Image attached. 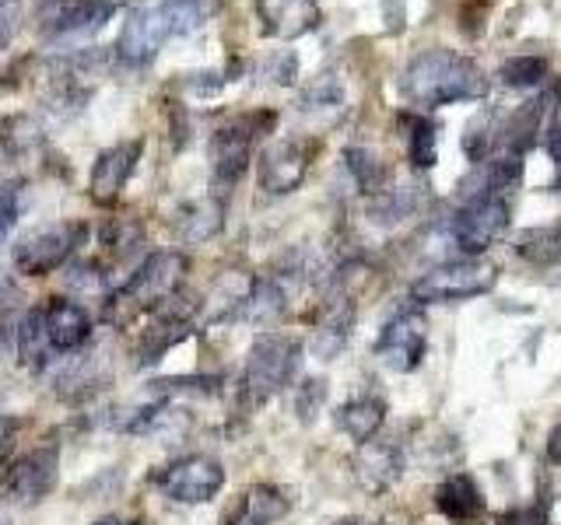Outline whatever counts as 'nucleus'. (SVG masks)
<instances>
[{
	"label": "nucleus",
	"instance_id": "4468645a",
	"mask_svg": "<svg viewBox=\"0 0 561 525\" xmlns=\"http://www.w3.org/2000/svg\"><path fill=\"white\" fill-rule=\"evenodd\" d=\"M140 162V140H119V144L105 148L95 165H92V179H88V192L99 207H113L119 200L123 186L130 183V175Z\"/></svg>",
	"mask_w": 561,
	"mask_h": 525
},
{
	"label": "nucleus",
	"instance_id": "0eeeda50",
	"mask_svg": "<svg viewBox=\"0 0 561 525\" xmlns=\"http://www.w3.org/2000/svg\"><path fill=\"white\" fill-rule=\"evenodd\" d=\"M428 354V319L421 305L397 308L376 337V358L397 375H411Z\"/></svg>",
	"mask_w": 561,
	"mask_h": 525
},
{
	"label": "nucleus",
	"instance_id": "9d476101",
	"mask_svg": "<svg viewBox=\"0 0 561 525\" xmlns=\"http://www.w3.org/2000/svg\"><path fill=\"white\" fill-rule=\"evenodd\" d=\"M186 273V259L180 253H151L140 267L127 277V284L116 291V302L158 308L180 291V280Z\"/></svg>",
	"mask_w": 561,
	"mask_h": 525
},
{
	"label": "nucleus",
	"instance_id": "c756f323",
	"mask_svg": "<svg viewBox=\"0 0 561 525\" xmlns=\"http://www.w3.org/2000/svg\"><path fill=\"white\" fill-rule=\"evenodd\" d=\"M327 393H330V385L323 378H306L302 385H298V393H295V413L302 420H312L316 413L323 410Z\"/></svg>",
	"mask_w": 561,
	"mask_h": 525
},
{
	"label": "nucleus",
	"instance_id": "6ab92c4d",
	"mask_svg": "<svg viewBox=\"0 0 561 525\" xmlns=\"http://www.w3.org/2000/svg\"><path fill=\"white\" fill-rule=\"evenodd\" d=\"M285 312H288V294H285V288H280V280L277 277H260L250 284V291H245L236 302L232 319L250 323L256 329H274L280 319H285Z\"/></svg>",
	"mask_w": 561,
	"mask_h": 525
},
{
	"label": "nucleus",
	"instance_id": "e433bc0d",
	"mask_svg": "<svg viewBox=\"0 0 561 525\" xmlns=\"http://www.w3.org/2000/svg\"><path fill=\"white\" fill-rule=\"evenodd\" d=\"M53 4H60V0H35V11H39V8H53Z\"/></svg>",
	"mask_w": 561,
	"mask_h": 525
},
{
	"label": "nucleus",
	"instance_id": "2eb2a0df",
	"mask_svg": "<svg viewBox=\"0 0 561 525\" xmlns=\"http://www.w3.org/2000/svg\"><path fill=\"white\" fill-rule=\"evenodd\" d=\"M403 466H408V455H403V445L393 442V438L376 434L373 442L358 445L355 477L368 494H382V490H390L403 477Z\"/></svg>",
	"mask_w": 561,
	"mask_h": 525
},
{
	"label": "nucleus",
	"instance_id": "dca6fc26",
	"mask_svg": "<svg viewBox=\"0 0 561 525\" xmlns=\"http://www.w3.org/2000/svg\"><path fill=\"white\" fill-rule=\"evenodd\" d=\"M256 18L271 39H302L320 28V0H256Z\"/></svg>",
	"mask_w": 561,
	"mask_h": 525
},
{
	"label": "nucleus",
	"instance_id": "393cba45",
	"mask_svg": "<svg viewBox=\"0 0 561 525\" xmlns=\"http://www.w3.org/2000/svg\"><path fill=\"white\" fill-rule=\"evenodd\" d=\"M14 332H18V358H22L25 368H32V372H46V368L57 361V354H53V347L46 340L43 319H39V305L22 315V323H18Z\"/></svg>",
	"mask_w": 561,
	"mask_h": 525
},
{
	"label": "nucleus",
	"instance_id": "a878e982",
	"mask_svg": "<svg viewBox=\"0 0 561 525\" xmlns=\"http://www.w3.org/2000/svg\"><path fill=\"white\" fill-rule=\"evenodd\" d=\"M516 256H523L526 262H537V267L561 262V221L526 228L523 235H516Z\"/></svg>",
	"mask_w": 561,
	"mask_h": 525
},
{
	"label": "nucleus",
	"instance_id": "bb28decb",
	"mask_svg": "<svg viewBox=\"0 0 561 525\" xmlns=\"http://www.w3.org/2000/svg\"><path fill=\"white\" fill-rule=\"evenodd\" d=\"M344 165H347L351 179H355V186L365 192V197H379V192L386 189V165H382V158L376 151L347 148L344 151Z\"/></svg>",
	"mask_w": 561,
	"mask_h": 525
},
{
	"label": "nucleus",
	"instance_id": "5701e85b",
	"mask_svg": "<svg viewBox=\"0 0 561 525\" xmlns=\"http://www.w3.org/2000/svg\"><path fill=\"white\" fill-rule=\"evenodd\" d=\"M428 203V192L425 186H403V189H382L379 197H373V203H368V218H373L376 224H400L414 218L421 207Z\"/></svg>",
	"mask_w": 561,
	"mask_h": 525
},
{
	"label": "nucleus",
	"instance_id": "aec40b11",
	"mask_svg": "<svg viewBox=\"0 0 561 525\" xmlns=\"http://www.w3.org/2000/svg\"><path fill=\"white\" fill-rule=\"evenodd\" d=\"M291 512V498L274 483H253L245 487L232 512L225 515V525H277Z\"/></svg>",
	"mask_w": 561,
	"mask_h": 525
},
{
	"label": "nucleus",
	"instance_id": "473e14b6",
	"mask_svg": "<svg viewBox=\"0 0 561 525\" xmlns=\"http://www.w3.org/2000/svg\"><path fill=\"white\" fill-rule=\"evenodd\" d=\"M18 210H22V200H18V186H0V238H4L14 228Z\"/></svg>",
	"mask_w": 561,
	"mask_h": 525
},
{
	"label": "nucleus",
	"instance_id": "58836bf2",
	"mask_svg": "<svg viewBox=\"0 0 561 525\" xmlns=\"http://www.w3.org/2000/svg\"><path fill=\"white\" fill-rule=\"evenodd\" d=\"M554 186H558V189H561V175H558V183H554Z\"/></svg>",
	"mask_w": 561,
	"mask_h": 525
},
{
	"label": "nucleus",
	"instance_id": "c85d7f7f",
	"mask_svg": "<svg viewBox=\"0 0 561 525\" xmlns=\"http://www.w3.org/2000/svg\"><path fill=\"white\" fill-rule=\"evenodd\" d=\"M548 70H551V63L543 57H513L502 63L499 81L505 88H537L543 78H548Z\"/></svg>",
	"mask_w": 561,
	"mask_h": 525
},
{
	"label": "nucleus",
	"instance_id": "1a4fd4ad",
	"mask_svg": "<svg viewBox=\"0 0 561 525\" xmlns=\"http://www.w3.org/2000/svg\"><path fill=\"white\" fill-rule=\"evenodd\" d=\"M154 490L180 504H204L221 494L225 466L210 455H180L151 477Z\"/></svg>",
	"mask_w": 561,
	"mask_h": 525
},
{
	"label": "nucleus",
	"instance_id": "ddd939ff",
	"mask_svg": "<svg viewBox=\"0 0 561 525\" xmlns=\"http://www.w3.org/2000/svg\"><path fill=\"white\" fill-rule=\"evenodd\" d=\"M39 319L46 329V340L53 354H78V350L92 340V315L84 305L70 302V298H46L39 305Z\"/></svg>",
	"mask_w": 561,
	"mask_h": 525
},
{
	"label": "nucleus",
	"instance_id": "4c0bfd02",
	"mask_svg": "<svg viewBox=\"0 0 561 525\" xmlns=\"http://www.w3.org/2000/svg\"><path fill=\"white\" fill-rule=\"evenodd\" d=\"M0 525H11V518H8L4 512H0Z\"/></svg>",
	"mask_w": 561,
	"mask_h": 525
},
{
	"label": "nucleus",
	"instance_id": "4be33fe9",
	"mask_svg": "<svg viewBox=\"0 0 561 525\" xmlns=\"http://www.w3.org/2000/svg\"><path fill=\"white\" fill-rule=\"evenodd\" d=\"M333 424H337V431H344L355 445L373 442L379 428L386 424V399L376 393L351 396L347 402H341L337 413H333Z\"/></svg>",
	"mask_w": 561,
	"mask_h": 525
},
{
	"label": "nucleus",
	"instance_id": "412c9836",
	"mask_svg": "<svg viewBox=\"0 0 561 525\" xmlns=\"http://www.w3.org/2000/svg\"><path fill=\"white\" fill-rule=\"evenodd\" d=\"M351 326H355V305H351V298L344 291H330L327 298V315L320 319L312 332V354L320 361H333L347 347V337H351Z\"/></svg>",
	"mask_w": 561,
	"mask_h": 525
},
{
	"label": "nucleus",
	"instance_id": "20e7f679",
	"mask_svg": "<svg viewBox=\"0 0 561 525\" xmlns=\"http://www.w3.org/2000/svg\"><path fill=\"white\" fill-rule=\"evenodd\" d=\"M499 267L481 256H460L449 262H435L421 277L411 280V302L414 305H453L470 302L495 288Z\"/></svg>",
	"mask_w": 561,
	"mask_h": 525
},
{
	"label": "nucleus",
	"instance_id": "7ed1b4c3",
	"mask_svg": "<svg viewBox=\"0 0 561 525\" xmlns=\"http://www.w3.org/2000/svg\"><path fill=\"white\" fill-rule=\"evenodd\" d=\"M298 361H302V343L295 337H285V332H263V337L250 347L245 354V368L239 378V399L242 407H263L271 402L277 393H285L295 372Z\"/></svg>",
	"mask_w": 561,
	"mask_h": 525
},
{
	"label": "nucleus",
	"instance_id": "6e6552de",
	"mask_svg": "<svg viewBox=\"0 0 561 525\" xmlns=\"http://www.w3.org/2000/svg\"><path fill=\"white\" fill-rule=\"evenodd\" d=\"M84 235H88V228L81 221L46 224L14 245V253H11L14 270L25 277H46L53 270H60L64 262L75 256L78 245L84 242Z\"/></svg>",
	"mask_w": 561,
	"mask_h": 525
},
{
	"label": "nucleus",
	"instance_id": "f704fd0d",
	"mask_svg": "<svg viewBox=\"0 0 561 525\" xmlns=\"http://www.w3.org/2000/svg\"><path fill=\"white\" fill-rule=\"evenodd\" d=\"M333 525H379V522H373V518H362V515H347V518H337Z\"/></svg>",
	"mask_w": 561,
	"mask_h": 525
},
{
	"label": "nucleus",
	"instance_id": "cd10ccee",
	"mask_svg": "<svg viewBox=\"0 0 561 525\" xmlns=\"http://www.w3.org/2000/svg\"><path fill=\"white\" fill-rule=\"evenodd\" d=\"M221 214H225V207L221 200H201V203H190L183 210V218H180V235L186 242H204L210 238L221 228Z\"/></svg>",
	"mask_w": 561,
	"mask_h": 525
},
{
	"label": "nucleus",
	"instance_id": "f8f14e48",
	"mask_svg": "<svg viewBox=\"0 0 561 525\" xmlns=\"http://www.w3.org/2000/svg\"><path fill=\"white\" fill-rule=\"evenodd\" d=\"M57 469H60V445L46 442L8 466L4 490L18 501H39L57 487Z\"/></svg>",
	"mask_w": 561,
	"mask_h": 525
},
{
	"label": "nucleus",
	"instance_id": "f3484780",
	"mask_svg": "<svg viewBox=\"0 0 561 525\" xmlns=\"http://www.w3.org/2000/svg\"><path fill=\"white\" fill-rule=\"evenodd\" d=\"M116 0H60L53 8H39V28L46 35H75V32H92L102 28L113 18Z\"/></svg>",
	"mask_w": 561,
	"mask_h": 525
},
{
	"label": "nucleus",
	"instance_id": "c9c22d12",
	"mask_svg": "<svg viewBox=\"0 0 561 525\" xmlns=\"http://www.w3.org/2000/svg\"><path fill=\"white\" fill-rule=\"evenodd\" d=\"M95 525H140V522H130V518H119V515H110V518H99Z\"/></svg>",
	"mask_w": 561,
	"mask_h": 525
},
{
	"label": "nucleus",
	"instance_id": "72a5a7b5",
	"mask_svg": "<svg viewBox=\"0 0 561 525\" xmlns=\"http://www.w3.org/2000/svg\"><path fill=\"white\" fill-rule=\"evenodd\" d=\"M548 154H551V162L558 165V175H561V109L551 119V130H548Z\"/></svg>",
	"mask_w": 561,
	"mask_h": 525
},
{
	"label": "nucleus",
	"instance_id": "39448f33",
	"mask_svg": "<svg viewBox=\"0 0 561 525\" xmlns=\"http://www.w3.org/2000/svg\"><path fill=\"white\" fill-rule=\"evenodd\" d=\"M513 221V192H473L460 197V210L446 224V238L460 256H481Z\"/></svg>",
	"mask_w": 561,
	"mask_h": 525
},
{
	"label": "nucleus",
	"instance_id": "f257e3e1",
	"mask_svg": "<svg viewBox=\"0 0 561 525\" xmlns=\"http://www.w3.org/2000/svg\"><path fill=\"white\" fill-rule=\"evenodd\" d=\"M488 74L463 52L453 49H425L403 67L400 92L411 105L438 109L453 102H478L488 95Z\"/></svg>",
	"mask_w": 561,
	"mask_h": 525
},
{
	"label": "nucleus",
	"instance_id": "b1692460",
	"mask_svg": "<svg viewBox=\"0 0 561 525\" xmlns=\"http://www.w3.org/2000/svg\"><path fill=\"white\" fill-rule=\"evenodd\" d=\"M400 127H403V140H408L411 165L428 172L438 158V122L432 116H421V113H403Z\"/></svg>",
	"mask_w": 561,
	"mask_h": 525
},
{
	"label": "nucleus",
	"instance_id": "f03ea898",
	"mask_svg": "<svg viewBox=\"0 0 561 525\" xmlns=\"http://www.w3.org/2000/svg\"><path fill=\"white\" fill-rule=\"evenodd\" d=\"M204 25V4L201 0H162L154 8H140L127 18V25L119 28L116 57L127 67H145L154 60V52L162 49L172 35H190Z\"/></svg>",
	"mask_w": 561,
	"mask_h": 525
},
{
	"label": "nucleus",
	"instance_id": "a211bd4d",
	"mask_svg": "<svg viewBox=\"0 0 561 525\" xmlns=\"http://www.w3.org/2000/svg\"><path fill=\"white\" fill-rule=\"evenodd\" d=\"M435 512L453 525H473L488 515V501L481 483L470 472H449V477L435 487Z\"/></svg>",
	"mask_w": 561,
	"mask_h": 525
},
{
	"label": "nucleus",
	"instance_id": "7c9ffc66",
	"mask_svg": "<svg viewBox=\"0 0 561 525\" xmlns=\"http://www.w3.org/2000/svg\"><path fill=\"white\" fill-rule=\"evenodd\" d=\"M495 525H551L548 501H530V504H516L495 518Z\"/></svg>",
	"mask_w": 561,
	"mask_h": 525
},
{
	"label": "nucleus",
	"instance_id": "2f4dec72",
	"mask_svg": "<svg viewBox=\"0 0 561 525\" xmlns=\"http://www.w3.org/2000/svg\"><path fill=\"white\" fill-rule=\"evenodd\" d=\"M22 25V0H0V49H8Z\"/></svg>",
	"mask_w": 561,
	"mask_h": 525
},
{
	"label": "nucleus",
	"instance_id": "423d86ee",
	"mask_svg": "<svg viewBox=\"0 0 561 525\" xmlns=\"http://www.w3.org/2000/svg\"><path fill=\"white\" fill-rule=\"evenodd\" d=\"M274 127V113H250L228 119L210 137V186L218 192L232 189L253 162L256 140Z\"/></svg>",
	"mask_w": 561,
	"mask_h": 525
},
{
	"label": "nucleus",
	"instance_id": "9b49d317",
	"mask_svg": "<svg viewBox=\"0 0 561 525\" xmlns=\"http://www.w3.org/2000/svg\"><path fill=\"white\" fill-rule=\"evenodd\" d=\"M316 140L306 137H288V140H274L271 148H263L260 154V186L271 197H285V192L298 189L306 179V172L316 158Z\"/></svg>",
	"mask_w": 561,
	"mask_h": 525
}]
</instances>
